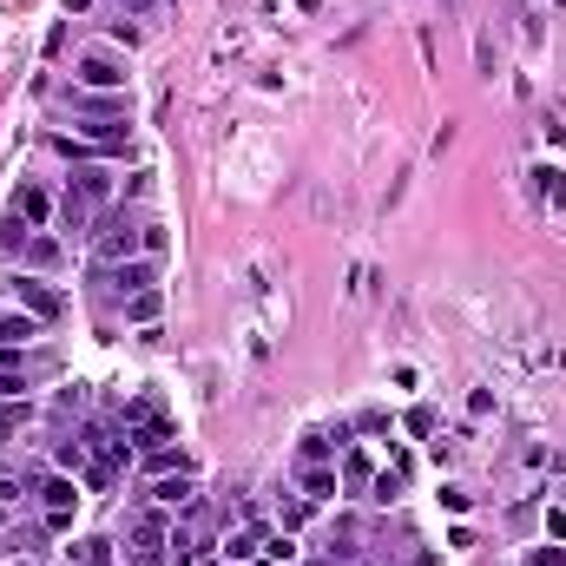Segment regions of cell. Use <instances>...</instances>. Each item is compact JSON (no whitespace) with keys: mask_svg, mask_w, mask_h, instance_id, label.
Wrapping results in <instances>:
<instances>
[{"mask_svg":"<svg viewBox=\"0 0 566 566\" xmlns=\"http://www.w3.org/2000/svg\"><path fill=\"white\" fill-rule=\"evenodd\" d=\"M112 205V172H99V165H79L73 185H66L60 198V224L66 231H93V218Z\"/></svg>","mask_w":566,"mask_h":566,"instance_id":"obj_1","label":"cell"},{"mask_svg":"<svg viewBox=\"0 0 566 566\" xmlns=\"http://www.w3.org/2000/svg\"><path fill=\"white\" fill-rule=\"evenodd\" d=\"M119 435H126L132 448H145V455H152V448H172V441H178V422L165 415V402H158V395H139V402H126V415H119Z\"/></svg>","mask_w":566,"mask_h":566,"instance_id":"obj_2","label":"cell"},{"mask_svg":"<svg viewBox=\"0 0 566 566\" xmlns=\"http://www.w3.org/2000/svg\"><path fill=\"white\" fill-rule=\"evenodd\" d=\"M172 553V520H165V507H152V514H139L126 527V560L132 566H158Z\"/></svg>","mask_w":566,"mask_h":566,"instance_id":"obj_3","label":"cell"},{"mask_svg":"<svg viewBox=\"0 0 566 566\" xmlns=\"http://www.w3.org/2000/svg\"><path fill=\"white\" fill-rule=\"evenodd\" d=\"M73 79L93 86V93H126V60L112 47H79L73 53Z\"/></svg>","mask_w":566,"mask_h":566,"instance_id":"obj_4","label":"cell"},{"mask_svg":"<svg viewBox=\"0 0 566 566\" xmlns=\"http://www.w3.org/2000/svg\"><path fill=\"white\" fill-rule=\"evenodd\" d=\"M93 251H99V264H126V257H145V224H132V218H106V231H93Z\"/></svg>","mask_w":566,"mask_h":566,"instance_id":"obj_5","label":"cell"},{"mask_svg":"<svg viewBox=\"0 0 566 566\" xmlns=\"http://www.w3.org/2000/svg\"><path fill=\"white\" fill-rule=\"evenodd\" d=\"M14 303L33 316V323H60V316H66V297L53 290L47 277H27V270L14 277Z\"/></svg>","mask_w":566,"mask_h":566,"instance_id":"obj_6","label":"cell"},{"mask_svg":"<svg viewBox=\"0 0 566 566\" xmlns=\"http://www.w3.org/2000/svg\"><path fill=\"white\" fill-rule=\"evenodd\" d=\"M40 507H47V534H66V527H73V507H79V481L47 474V481H40Z\"/></svg>","mask_w":566,"mask_h":566,"instance_id":"obj_7","label":"cell"},{"mask_svg":"<svg viewBox=\"0 0 566 566\" xmlns=\"http://www.w3.org/2000/svg\"><path fill=\"white\" fill-rule=\"evenodd\" d=\"M158 283V257H126V264H112V290L119 297H139Z\"/></svg>","mask_w":566,"mask_h":566,"instance_id":"obj_8","label":"cell"},{"mask_svg":"<svg viewBox=\"0 0 566 566\" xmlns=\"http://www.w3.org/2000/svg\"><path fill=\"white\" fill-rule=\"evenodd\" d=\"M185 501H191V468L158 474V481H152V507H165V514H172V507H185Z\"/></svg>","mask_w":566,"mask_h":566,"instance_id":"obj_9","label":"cell"},{"mask_svg":"<svg viewBox=\"0 0 566 566\" xmlns=\"http://www.w3.org/2000/svg\"><path fill=\"white\" fill-rule=\"evenodd\" d=\"M343 494V481H336V468L323 461V468H303V501L310 507H323V501H336Z\"/></svg>","mask_w":566,"mask_h":566,"instance_id":"obj_10","label":"cell"},{"mask_svg":"<svg viewBox=\"0 0 566 566\" xmlns=\"http://www.w3.org/2000/svg\"><path fill=\"white\" fill-rule=\"evenodd\" d=\"M66 560H73V566H119V560H112V540H99V534L73 540V547H66Z\"/></svg>","mask_w":566,"mask_h":566,"instance_id":"obj_11","label":"cell"},{"mask_svg":"<svg viewBox=\"0 0 566 566\" xmlns=\"http://www.w3.org/2000/svg\"><path fill=\"white\" fill-rule=\"evenodd\" d=\"M336 481H343V494H369L376 468H369V455H356V448H349V455H343V474H336Z\"/></svg>","mask_w":566,"mask_h":566,"instance_id":"obj_12","label":"cell"},{"mask_svg":"<svg viewBox=\"0 0 566 566\" xmlns=\"http://www.w3.org/2000/svg\"><path fill=\"white\" fill-rule=\"evenodd\" d=\"M158 310H165V297H158V283L152 290H139V297H126V323H139V330H152Z\"/></svg>","mask_w":566,"mask_h":566,"instance_id":"obj_13","label":"cell"},{"mask_svg":"<svg viewBox=\"0 0 566 566\" xmlns=\"http://www.w3.org/2000/svg\"><path fill=\"white\" fill-rule=\"evenodd\" d=\"M534 185H540V198H547L553 211H566V172L560 165H534Z\"/></svg>","mask_w":566,"mask_h":566,"instance_id":"obj_14","label":"cell"},{"mask_svg":"<svg viewBox=\"0 0 566 566\" xmlns=\"http://www.w3.org/2000/svg\"><path fill=\"white\" fill-rule=\"evenodd\" d=\"M33 336H40V323H33V316L27 310H14V316H0V343H33Z\"/></svg>","mask_w":566,"mask_h":566,"instance_id":"obj_15","label":"cell"},{"mask_svg":"<svg viewBox=\"0 0 566 566\" xmlns=\"http://www.w3.org/2000/svg\"><path fill=\"white\" fill-rule=\"evenodd\" d=\"M14 205H20V224H47V191H40V185H20V198H14Z\"/></svg>","mask_w":566,"mask_h":566,"instance_id":"obj_16","label":"cell"},{"mask_svg":"<svg viewBox=\"0 0 566 566\" xmlns=\"http://www.w3.org/2000/svg\"><path fill=\"white\" fill-rule=\"evenodd\" d=\"M257 547H264V534H257V527H244V534H231V540H224V560H231V566H244Z\"/></svg>","mask_w":566,"mask_h":566,"instance_id":"obj_17","label":"cell"},{"mask_svg":"<svg viewBox=\"0 0 566 566\" xmlns=\"http://www.w3.org/2000/svg\"><path fill=\"white\" fill-rule=\"evenodd\" d=\"M27 415H33L27 402H0V441H14L20 428H27Z\"/></svg>","mask_w":566,"mask_h":566,"instance_id":"obj_18","label":"cell"},{"mask_svg":"<svg viewBox=\"0 0 566 566\" xmlns=\"http://www.w3.org/2000/svg\"><path fill=\"white\" fill-rule=\"evenodd\" d=\"M119 7H126V20H152V14H165L172 0H119Z\"/></svg>","mask_w":566,"mask_h":566,"instance_id":"obj_19","label":"cell"},{"mask_svg":"<svg viewBox=\"0 0 566 566\" xmlns=\"http://www.w3.org/2000/svg\"><path fill=\"white\" fill-rule=\"evenodd\" d=\"M527 566H566V547H534V553H527Z\"/></svg>","mask_w":566,"mask_h":566,"instance_id":"obj_20","label":"cell"},{"mask_svg":"<svg viewBox=\"0 0 566 566\" xmlns=\"http://www.w3.org/2000/svg\"><path fill=\"white\" fill-rule=\"evenodd\" d=\"M409 435H435V415H428V409H409Z\"/></svg>","mask_w":566,"mask_h":566,"instance_id":"obj_21","label":"cell"},{"mask_svg":"<svg viewBox=\"0 0 566 566\" xmlns=\"http://www.w3.org/2000/svg\"><path fill=\"white\" fill-rule=\"evenodd\" d=\"M547 534H553V540H566V501H560V507H547Z\"/></svg>","mask_w":566,"mask_h":566,"instance_id":"obj_22","label":"cell"},{"mask_svg":"<svg viewBox=\"0 0 566 566\" xmlns=\"http://www.w3.org/2000/svg\"><path fill=\"white\" fill-rule=\"evenodd\" d=\"M178 566H218V553H211V547H198V553H185Z\"/></svg>","mask_w":566,"mask_h":566,"instance_id":"obj_23","label":"cell"},{"mask_svg":"<svg viewBox=\"0 0 566 566\" xmlns=\"http://www.w3.org/2000/svg\"><path fill=\"white\" fill-rule=\"evenodd\" d=\"M14 356H20V349H14V343H0V369H14Z\"/></svg>","mask_w":566,"mask_h":566,"instance_id":"obj_24","label":"cell"},{"mask_svg":"<svg viewBox=\"0 0 566 566\" xmlns=\"http://www.w3.org/2000/svg\"><path fill=\"white\" fill-rule=\"evenodd\" d=\"M86 7H93V0H66V14H86Z\"/></svg>","mask_w":566,"mask_h":566,"instance_id":"obj_25","label":"cell"},{"mask_svg":"<svg viewBox=\"0 0 566 566\" xmlns=\"http://www.w3.org/2000/svg\"><path fill=\"white\" fill-rule=\"evenodd\" d=\"M7 566H33V560H27V553H14V560H7Z\"/></svg>","mask_w":566,"mask_h":566,"instance_id":"obj_26","label":"cell"},{"mask_svg":"<svg viewBox=\"0 0 566 566\" xmlns=\"http://www.w3.org/2000/svg\"><path fill=\"white\" fill-rule=\"evenodd\" d=\"M316 566H343V560H336V553H330V560H316Z\"/></svg>","mask_w":566,"mask_h":566,"instance_id":"obj_27","label":"cell"},{"mask_svg":"<svg viewBox=\"0 0 566 566\" xmlns=\"http://www.w3.org/2000/svg\"><path fill=\"white\" fill-rule=\"evenodd\" d=\"M553 7H566V0H553Z\"/></svg>","mask_w":566,"mask_h":566,"instance_id":"obj_28","label":"cell"},{"mask_svg":"<svg viewBox=\"0 0 566 566\" xmlns=\"http://www.w3.org/2000/svg\"><path fill=\"white\" fill-rule=\"evenodd\" d=\"M66 566H73V560H66Z\"/></svg>","mask_w":566,"mask_h":566,"instance_id":"obj_29","label":"cell"}]
</instances>
